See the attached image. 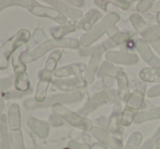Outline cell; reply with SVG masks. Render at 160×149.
I'll list each match as a JSON object with an SVG mask.
<instances>
[{"label": "cell", "mask_w": 160, "mask_h": 149, "mask_svg": "<svg viewBox=\"0 0 160 149\" xmlns=\"http://www.w3.org/2000/svg\"><path fill=\"white\" fill-rule=\"evenodd\" d=\"M142 142V135L139 132L133 133L127 139L126 144L124 145L123 149H139V146Z\"/></svg>", "instance_id": "cell-26"}, {"label": "cell", "mask_w": 160, "mask_h": 149, "mask_svg": "<svg viewBox=\"0 0 160 149\" xmlns=\"http://www.w3.org/2000/svg\"><path fill=\"white\" fill-rule=\"evenodd\" d=\"M91 135L94 139L98 142L102 144L103 146H105L108 149H123V142L120 138L115 137L112 134H110L107 129L101 128L99 126H93V128L91 129Z\"/></svg>", "instance_id": "cell-13"}, {"label": "cell", "mask_w": 160, "mask_h": 149, "mask_svg": "<svg viewBox=\"0 0 160 149\" xmlns=\"http://www.w3.org/2000/svg\"><path fill=\"white\" fill-rule=\"evenodd\" d=\"M45 2H46L47 5H51V7L57 9L59 12H62L69 21H77L82 18V16H83L81 10L76 9V8L67 5L62 0H46Z\"/></svg>", "instance_id": "cell-16"}, {"label": "cell", "mask_w": 160, "mask_h": 149, "mask_svg": "<svg viewBox=\"0 0 160 149\" xmlns=\"http://www.w3.org/2000/svg\"><path fill=\"white\" fill-rule=\"evenodd\" d=\"M85 98V90H79L75 92H62L47 96L43 102L38 103L32 99H27L23 102V107L27 110H38V109H48L55 104H72L81 101Z\"/></svg>", "instance_id": "cell-4"}, {"label": "cell", "mask_w": 160, "mask_h": 149, "mask_svg": "<svg viewBox=\"0 0 160 149\" xmlns=\"http://www.w3.org/2000/svg\"><path fill=\"white\" fill-rule=\"evenodd\" d=\"M131 37H132V34L129 33V32H121L120 30H118V32H116L110 40L115 45H121V44H123V43L127 42Z\"/></svg>", "instance_id": "cell-28"}, {"label": "cell", "mask_w": 160, "mask_h": 149, "mask_svg": "<svg viewBox=\"0 0 160 149\" xmlns=\"http://www.w3.org/2000/svg\"><path fill=\"white\" fill-rule=\"evenodd\" d=\"M102 81L105 86V89H111L112 87L114 86V82H115V78L110 76H104L102 77Z\"/></svg>", "instance_id": "cell-34"}, {"label": "cell", "mask_w": 160, "mask_h": 149, "mask_svg": "<svg viewBox=\"0 0 160 149\" xmlns=\"http://www.w3.org/2000/svg\"><path fill=\"white\" fill-rule=\"evenodd\" d=\"M65 2H66L67 5H69V6H71V7L78 9V8L83 7L85 3H86V1H83V0H65Z\"/></svg>", "instance_id": "cell-33"}, {"label": "cell", "mask_w": 160, "mask_h": 149, "mask_svg": "<svg viewBox=\"0 0 160 149\" xmlns=\"http://www.w3.org/2000/svg\"><path fill=\"white\" fill-rule=\"evenodd\" d=\"M90 145L85 144V142H79L77 140H69L67 144V148L65 149H89Z\"/></svg>", "instance_id": "cell-30"}, {"label": "cell", "mask_w": 160, "mask_h": 149, "mask_svg": "<svg viewBox=\"0 0 160 149\" xmlns=\"http://www.w3.org/2000/svg\"><path fill=\"white\" fill-rule=\"evenodd\" d=\"M79 49L80 43L79 40L72 37H65L62 40H55V38H49L45 40L41 44H38L35 48L24 51L21 53V60L27 64L35 62V60L42 58L49 52L56 51V49Z\"/></svg>", "instance_id": "cell-1"}, {"label": "cell", "mask_w": 160, "mask_h": 149, "mask_svg": "<svg viewBox=\"0 0 160 149\" xmlns=\"http://www.w3.org/2000/svg\"><path fill=\"white\" fill-rule=\"evenodd\" d=\"M28 10H29L32 14H34V16H36V17H41V18L49 19V20L55 21L56 23H58V25L66 24L69 21L68 19H67L62 12L58 11L57 9L51 7V6L41 5L38 1H33L31 7Z\"/></svg>", "instance_id": "cell-12"}, {"label": "cell", "mask_w": 160, "mask_h": 149, "mask_svg": "<svg viewBox=\"0 0 160 149\" xmlns=\"http://www.w3.org/2000/svg\"><path fill=\"white\" fill-rule=\"evenodd\" d=\"M48 123H49V125H51L52 127H60L62 125V123H64V121L60 118V116H58L57 114H55V113H53V114H51L49 115V117H48Z\"/></svg>", "instance_id": "cell-31"}, {"label": "cell", "mask_w": 160, "mask_h": 149, "mask_svg": "<svg viewBox=\"0 0 160 149\" xmlns=\"http://www.w3.org/2000/svg\"><path fill=\"white\" fill-rule=\"evenodd\" d=\"M120 69L121 68L115 67L112 62L105 60V62H103L102 64L100 65V67H99V70H98V73H97V76L101 77V78L104 77V76H110V77L115 78V77L118 76Z\"/></svg>", "instance_id": "cell-22"}, {"label": "cell", "mask_w": 160, "mask_h": 149, "mask_svg": "<svg viewBox=\"0 0 160 149\" xmlns=\"http://www.w3.org/2000/svg\"><path fill=\"white\" fill-rule=\"evenodd\" d=\"M101 19H102V13H101L100 10L92 8V9L88 10L87 13L83 14L82 18L79 19V20L68 21L66 24L49 27V33L52 35V38L62 40V38L67 37L68 34L79 31V30L89 32L94 27V24Z\"/></svg>", "instance_id": "cell-2"}, {"label": "cell", "mask_w": 160, "mask_h": 149, "mask_svg": "<svg viewBox=\"0 0 160 149\" xmlns=\"http://www.w3.org/2000/svg\"><path fill=\"white\" fill-rule=\"evenodd\" d=\"M52 85L59 89L62 92H75L79 90H85L87 83L83 77H71V78L65 79L55 78Z\"/></svg>", "instance_id": "cell-14"}, {"label": "cell", "mask_w": 160, "mask_h": 149, "mask_svg": "<svg viewBox=\"0 0 160 149\" xmlns=\"http://www.w3.org/2000/svg\"><path fill=\"white\" fill-rule=\"evenodd\" d=\"M27 125L32 133H34L38 138L45 139L48 137L49 131H51V125L46 121L40 120L34 116H29L27 118Z\"/></svg>", "instance_id": "cell-18"}, {"label": "cell", "mask_w": 160, "mask_h": 149, "mask_svg": "<svg viewBox=\"0 0 160 149\" xmlns=\"http://www.w3.org/2000/svg\"><path fill=\"white\" fill-rule=\"evenodd\" d=\"M87 64L83 62H72L58 67L55 71V77L58 79L71 78V77H83Z\"/></svg>", "instance_id": "cell-15"}, {"label": "cell", "mask_w": 160, "mask_h": 149, "mask_svg": "<svg viewBox=\"0 0 160 149\" xmlns=\"http://www.w3.org/2000/svg\"><path fill=\"white\" fill-rule=\"evenodd\" d=\"M62 57V53L59 49L53 51L49 56L47 57L46 62H45L44 67L38 71V82L35 89V94H34V100L36 102L41 103L47 98V92H48V88L52 85L55 76V71L58 68L57 65L60 62Z\"/></svg>", "instance_id": "cell-3"}, {"label": "cell", "mask_w": 160, "mask_h": 149, "mask_svg": "<svg viewBox=\"0 0 160 149\" xmlns=\"http://www.w3.org/2000/svg\"><path fill=\"white\" fill-rule=\"evenodd\" d=\"M116 92L113 89H103L101 91L94 93L93 96H91L87 101L85 102V104L80 107L77 111V113H79L80 115L88 117V115H90L91 113H93L96 110H98L102 105L107 104H112L115 103L116 101Z\"/></svg>", "instance_id": "cell-9"}, {"label": "cell", "mask_w": 160, "mask_h": 149, "mask_svg": "<svg viewBox=\"0 0 160 149\" xmlns=\"http://www.w3.org/2000/svg\"><path fill=\"white\" fill-rule=\"evenodd\" d=\"M31 32L28 29H20L0 46V70L8 68L10 59L13 57L16 51L27 44L31 40Z\"/></svg>", "instance_id": "cell-6"}, {"label": "cell", "mask_w": 160, "mask_h": 149, "mask_svg": "<svg viewBox=\"0 0 160 149\" xmlns=\"http://www.w3.org/2000/svg\"><path fill=\"white\" fill-rule=\"evenodd\" d=\"M33 3V0H0V11L11 7H21L29 9Z\"/></svg>", "instance_id": "cell-24"}, {"label": "cell", "mask_w": 160, "mask_h": 149, "mask_svg": "<svg viewBox=\"0 0 160 149\" xmlns=\"http://www.w3.org/2000/svg\"><path fill=\"white\" fill-rule=\"evenodd\" d=\"M0 149H11L7 114L0 115Z\"/></svg>", "instance_id": "cell-20"}, {"label": "cell", "mask_w": 160, "mask_h": 149, "mask_svg": "<svg viewBox=\"0 0 160 149\" xmlns=\"http://www.w3.org/2000/svg\"><path fill=\"white\" fill-rule=\"evenodd\" d=\"M11 64L14 73V90L20 92H29L31 83H30L29 75L27 72V65L21 60V53L14 54L13 57L11 58Z\"/></svg>", "instance_id": "cell-10"}, {"label": "cell", "mask_w": 160, "mask_h": 149, "mask_svg": "<svg viewBox=\"0 0 160 149\" xmlns=\"http://www.w3.org/2000/svg\"><path fill=\"white\" fill-rule=\"evenodd\" d=\"M29 92H20V91H17V90H9V91L5 92L2 94V98L3 99H20V98H23L24 96Z\"/></svg>", "instance_id": "cell-29"}, {"label": "cell", "mask_w": 160, "mask_h": 149, "mask_svg": "<svg viewBox=\"0 0 160 149\" xmlns=\"http://www.w3.org/2000/svg\"><path fill=\"white\" fill-rule=\"evenodd\" d=\"M121 114L122 111L120 109L113 110L112 114L110 115V117L108 118V125H107V131L112 135L115 134H122V124H121Z\"/></svg>", "instance_id": "cell-21"}, {"label": "cell", "mask_w": 160, "mask_h": 149, "mask_svg": "<svg viewBox=\"0 0 160 149\" xmlns=\"http://www.w3.org/2000/svg\"><path fill=\"white\" fill-rule=\"evenodd\" d=\"M158 117H160V107L138 112V114L136 115L134 122H135L136 124H140V123L145 122V121L155 120V118H158Z\"/></svg>", "instance_id": "cell-23"}, {"label": "cell", "mask_w": 160, "mask_h": 149, "mask_svg": "<svg viewBox=\"0 0 160 149\" xmlns=\"http://www.w3.org/2000/svg\"><path fill=\"white\" fill-rule=\"evenodd\" d=\"M33 38H34V42L36 43H42L44 42V38H45V34H44V31L41 29H36L33 33Z\"/></svg>", "instance_id": "cell-32"}, {"label": "cell", "mask_w": 160, "mask_h": 149, "mask_svg": "<svg viewBox=\"0 0 160 149\" xmlns=\"http://www.w3.org/2000/svg\"><path fill=\"white\" fill-rule=\"evenodd\" d=\"M8 127H9L11 149H25L21 129V109L18 103H11L7 111Z\"/></svg>", "instance_id": "cell-7"}, {"label": "cell", "mask_w": 160, "mask_h": 149, "mask_svg": "<svg viewBox=\"0 0 160 149\" xmlns=\"http://www.w3.org/2000/svg\"><path fill=\"white\" fill-rule=\"evenodd\" d=\"M105 59L112 64L121 65H133L136 64L138 60L137 56L131 54L126 51H109L105 53Z\"/></svg>", "instance_id": "cell-17"}, {"label": "cell", "mask_w": 160, "mask_h": 149, "mask_svg": "<svg viewBox=\"0 0 160 149\" xmlns=\"http://www.w3.org/2000/svg\"><path fill=\"white\" fill-rule=\"evenodd\" d=\"M89 149H108L105 146H103L102 144H100V142H94V144L90 145V148Z\"/></svg>", "instance_id": "cell-37"}, {"label": "cell", "mask_w": 160, "mask_h": 149, "mask_svg": "<svg viewBox=\"0 0 160 149\" xmlns=\"http://www.w3.org/2000/svg\"><path fill=\"white\" fill-rule=\"evenodd\" d=\"M144 101V93L140 90H135L131 93L128 100L126 101L124 110L121 114V124L122 126H129L135 121L136 115L139 112V107H142Z\"/></svg>", "instance_id": "cell-11"}, {"label": "cell", "mask_w": 160, "mask_h": 149, "mask_svg": "<svg viewBox=\"0 0 160 149\" xmlns=\"http://www.w3.org/2000/svg\"><path fill=\"white\" fill-rule=\"evenodd\" d=\"M13 83H14V77L12 75L3 77V78H0V97L2 96L5 92L9 91L13 87Z\"/></svg>", "instance_id": "cell-27"}, {"label": "cell", "mask_w": 160, "mask_h": 149, "mask_svg": "<svg viewBox=\"0 0 160 149\" xmlns=\"http://www.w3.org/2000/svg\"><path fill=\"white\" fill-rule=\"evenodd\" d=\"M3 110H5V99L0 97V115L3 114Z\"/></svg>", "instance_id": "cell-38"}, {"label": "cell", "mask_w": 160, "mask_h": 149, "mask_svg": "<svg viewBox=\"0 0 160 149\" xmlns=\"http://www.w3.org/2000/svg\"><path fill=\"white\" fill-rule=\"evenodd\" d=\"M147 3H149V2H147V1H140V2H138V5H137V10H138V11H140V12L146 11V10L149 8V6H146Z\"/></svg>", "instance_id": "cell-36"}, {"label": "cell", "mask_w": 160, "mask_h": 149, "mask_svg": "<svg viewBox=\"0 0 160 149\" xmlns=\"http://www.w3.org/2000/svg\"><path fill=\"white\" fill-rule=\"evenodd\" d=\"M115 81L118 82V97L120 98L121 101L126 102L128 100L129 96H131V91H129V81L127 78L126 73L120 69L118 76L115 77Z\"/></svg>", "instance_id": "cell-19"}, {"label": "cell", "mask_w": 160, "mask_h": 149, "mask_svg": "<svg viewBox=\"0 0 160 149\" xmlns=\"http://www.w3.org/2000/svg\"><path fill=\"white\" fill-rule=\"evenodd\" d=\"M111 3L123 10H126L131 7V2H128V1H116V0H114V1H111Z\"/></svg>", "instance_id": "cell-35"}, {"label": "cell", "mask_w": 160, "mask_h": 149, "mask_svg": "<svg viewBox=\"0 0 160 149\" xmlns=\"http://www.w3.org/2000/svg\"><path fill=\"white\" fill-rule=\"evenodd\" d=\"M136 49L138 51V53L140 54V56H142V59H144L145 62H148V64H152L153 56H152V54H151L149 47L147 46L145 41L138 40L137 42H136Z\"/></svg>", "instance_id": "cell-25"}, {"label": "cell", "mask_w": 160, "mask_h": 149, "mask_svg": "<svg viewBox=\"0 0 160 149\" xmlns=\"http://www.w3.org/2000/svg\"><path fill=\"white\" fill-rule=\"evenodd\" d=\"M53 113L57 114L58 116H60L64 122L68 123L69 125L73 126L75 128H78L80 131L83 132H91V129L93 128V123L91 120H89L88 117L80 115L79 113L75 111H71L68 107H66L62 104H55L51 107Z\"/></svg>", "instance_id": "cell-8"}, {"label": "cell", "mask_w": 160, "mask_h": 149, "mask_svg": "<svg viewBox=\"0 0 160 149\" xmlns=\"http://www.w3.org/2000/svg\"><path fill=\"white\" fill-rule=\"evenodd\" d=\"M118 20H120V14L116 13V12H110V13L105 14L104 17H102L101 20H99L94 24V27L89 32H86L85 34L80 36V46H92L97 41H99L104 34H107L111 27H115V24L118 22Z\"/></svg>", "instance_id": "cell-5"}]
</instances>
